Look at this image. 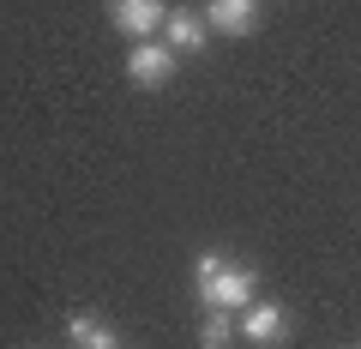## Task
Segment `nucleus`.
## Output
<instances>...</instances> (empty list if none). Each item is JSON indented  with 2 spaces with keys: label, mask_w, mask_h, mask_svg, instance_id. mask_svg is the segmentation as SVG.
Masks as SVG:
<instances>
[{
  "label": "nucleus",
  "mask_w": 361,
  "mask_h": 349,
  "mask_svg": "<svg viewBox=\"0 0 361 349\" xmlns=\"http://www.w3.org/2000/svg\"><path fill=\"white\" fill-rule=\"evenodd\" d=\"M193 289H199L205 307L241 313V307H253V295H259V271L247 259H229V253H199L193 259Z\"/></svg>",
  "instance_id": "nucleus-1"
},
{
  "label": "nucleus",
  "mask_w": 361,
  "mask_h": 349,
  "mask_svg": "<svg viewBox=\"0 0 361 349\" xmlns=\"http://www.w3.org/2000/svg\"><path fill=\"white\" fill-rule=\"evenodd\" d=\"M175 61H180V54L169 49L163 37H145V42L127 49V78L139 85V91H163L169 78H175Z\"/></svg>",
  "instance_id": "nucleus-2"
},
{
  "label": "nucleus",
  "mask_w": 361,
  "mask_h": 349,
  "mask_svg": "<svg viewBox=\"0 0 361 349\" xmlns=\"http://www.w3.org/2000/svg\"><path fill=\"white\" fill-rule=\"evenodd\" d=\"M163 18H169L163 0H109V25H115L127 42L157 37V30H163Z\"/></svg>",
  "instance_id": "nucleus-3"
},
{
  "label": "nucleus",
  "mask_w": 361,
  "mask_h": 349,
  "mask_svg": "<svg viewBox=\"0 0 361 349\" xmlns=\"http://www.w3.org/2000/svg\"><path fill=\"white\" fill-rule=\"evenodd\" d=\"M235 325H241V337L253 349H271V343H289V313L277 307V301H253V307L235 313Z\"/></svg>",
  "instance_id": "nucleus-4"
},
{
  "label": "nucleus",
  "mask_w": 361,
  "mask_h": 349,
  "mask_svg": "<svg viewBox=\"0 0 361 349\" xmlns=\"http://www.w3.org/2000/svg\"><path fill=\"white\" fill-rule=\"evenodd\" d=\"M205 25L223 37H253L259 30V0H205Z\"/></svg>",
  "instance_id": "nucleus-5"
},
{
  "label": "nucleus",
  "mask_w": 361,
  "mask_h": 349,
  "mask_svg": "<svg viewBox=\"0 0 361 349\" xmlns=\"http://www.w3.org/2000/svg\"><path fill=\"white\" fill-rule=\"evenodd\" d=\"M163 42L175 54H199L211 42V25H205V13H187V6H175V13L163 18Z\"/></svg>",
  "instance_id": "nucleus-6"
},
{
  "label": "nucleus",
  "mask_w": 361,
  "mask_h": 349,
  "mask_svg": "<svg viewBox=\"0 0 361 349\" xmlns=\"http://www.w3.org/2000/svg\"><path fill=\"white\" fill-rule=\"evenodd\" d=\"M66 337H73L78 349H121V337L109 331L97 313H73V319H66Z\"/></svg>",
  "instance_id": "nucleus-7"
},
{
  "label": "nucleus",
  "mask_w": 361,
  "mask_h": 349,
  "mask_svg": "<svg viewBox=\"0 0 361 349\" xmlns=\"http://www.w3.org/2000/svg\"><path fill=\"white\" fill-rule=\"evenodd\" d=\"M235 337H241L235 313H223V307H205V325H199V349H229Z\"/></svg>",
  "instance_id": "nucleus-8"
}]
</instances>
